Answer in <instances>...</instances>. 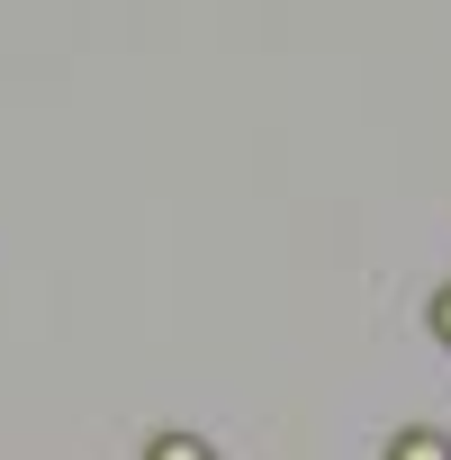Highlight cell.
Instances as JSON below:
<instances>
[{"instance_id":"cell-1","label":"cell","mask_w":451,"mask_h":460,"mask_svg":"<svg viewBox=\"0 0 451 460\" xmlns=\"http://www.w3.org/2000/svg\"><path fill=\"white\" fill-rule=\"evenodd\" d=\"M145 460H217V451H208L199 433H154V442H145Z\"/></svg>"},{"instance_id":"cell-2","label":"cell","mask_w":451,"mask_h":460,"mask_svg":"<svg viewBox=\"0 0 451 460\" xmlns=\"http://www.w3.org/2000/svg\"><path fill=\"white\" fill-rule=\"evenodd\" d=\"M388 460H451V442H442V433H406Z\"/></svg>"},{"instance_id":"cell-3","label":"cell","mask_w":451,"mask_h":460,"mask_svg":"<svg viewBox=\"0 0 451 460\" xmlns=\"http://www.w3.org/2000/svg\"><path fill=\"white\" fill-rule=\"evenodd\" d=\"M433 334H442V343H451V289H442V298H433Z\"/></svg>"}]
</instances>
